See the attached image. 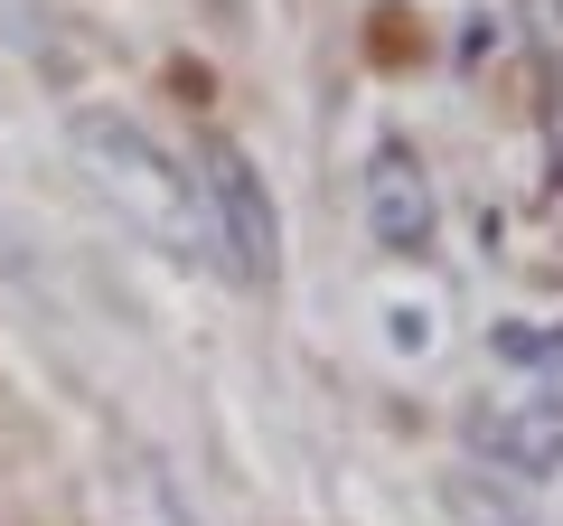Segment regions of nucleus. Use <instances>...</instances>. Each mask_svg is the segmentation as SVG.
Listing matches in <instances>:
<instances>
[{
	"label": "nucleus",
	"mask_w": 563,
	"mask_h": 526,
	"mask_svg": "<svg viewBox=\"0 0 563 526\" xmlns=\"http://www.w3.org/2000/svg\"><path fill=\"white\" fill-rule=\"evenodd\" d=\"M66 142H76L85 179L113 198L122 226H141L161 254H217V235H207V198H198V169H188L179 151H161L132 113L85 103V113L66 122Z\"/></svg>",
	"instance_id": "1"
},
{
	"label": "nucleus",
	"mask_w": 563,
	"mask_h": 526,
	"mask_svg": "<svg viewBox=\"0 0 563 526\" xmlns=\"http://www.w3.org/2000/svg\"><path fill=\"white\" fill-rule=\"evenodd\" d=\"M198 198H207V235H217V263L235 283L273 292L282 283V207L263 188V169L244 161L235 142H207L198 151Z\"/></svg>",
	"instance_id": "2"
},
{
	"label": "nucleus",
	"mask_w": 563,
	"mask_h": 526,
	"mask_svg": "<svg viewBox=\"0 0 563 526\" xmlns=\"http://www.w3.org/2000/svg\"><path fill=\"white\" fill-rule=\"evenodd\" d=\"M366 226H376L385 254H422L432 226H442V188H432V169H422V151L395 142V132L366 151Z\"/></svg>",
	"instance_id": "3"
},
{
	"label": "nucleus",
	"mask_w": 563,
	"mask_h": 526,
	"mask_svg": "<svg viewBox=\"0 0 563 526\" xmlns=\"http://www.w3.org/2000/svg\"><path fill=\"white\" fill-rule=\"evenodd\" d=\"M488 470L507 480H563V395H507V405H479L470 424Z\"/></svg>",
	"instance_id": "4"
},
{
	"label": "nucleus",
	"mask_w": 563,
	"mask_h": 526,
	"mask_svg": "<svg viewBox=\"0 0 563 526\" xmlns=\"http://www.w3.org/2000/svg\"><path fill=\"white\" fill-rule=\"evenodd\" d=\"M442 507L461 526H544L536 498H526V480H507V470H442Z\"/></svg>",
	"instance_id": "5"
},
{
	"label": "nucleus",
	"mask_w": 563,
	"mask_h": 526,
	"mask_svg": "<svg viewBox=\"0 0 563 526\" xmlns=\"http://www.w3.org/2000/svg\"><path fill=\"white\" fill-rule=\"evenodd\" d=\"M0 47L29 66H47V76H66L76 66V47H66V20L47 10V0H0Z\"/></svg>",
	"instance_id": "6"
},
{
	"label": "nucleus",
	"mask_w": 563,
	"mask_h": 526,
	"mask_svg": "<svg viewBox=\"0 0 563 526\" xmlns=\"http://www.w3.org/2000/svg\"><path fill=\"white\" fill-rule=\"evenodd\" d=\"M488 348H498L507 366H563V329H526V320H498V329H488Z\"/></svg>",
	"instance_id": "7"
},
{
	"label": "nucleus",
	"mask_w": 563,
	"mask_h": 526,
	"mask_svg": "<svg viewBox=\"0 0 563 526\" xmlns=\"http://www.w3.org/2000/svg\"><path fill=\"white\" fill-rule=\"evenodd\" d=\"M544 20H554V29H563V0H544Z\"/></svg>",
	"instance_id": "8"
}]
</instances>
